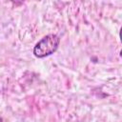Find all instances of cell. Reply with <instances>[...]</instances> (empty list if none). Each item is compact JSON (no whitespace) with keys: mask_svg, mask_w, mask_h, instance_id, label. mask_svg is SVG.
Masks as SVG:
<instances>
[{"mask_svg":"<svg viewBox=\"0 0 122 122\" xmlns=\"http://www.w3.org/2000/svg\"><path fill=\"white\" fill-rule=\"evenodd\" d=\"M60 38L53 33L48 34L40 39L33 48V54L38 58H43L53 53L59 46Z\"/></svg>","mask_w":122,"mask_h":122,"instance_id":"obj_1","label":"cell"},{"mask_svg":"<svg viewBox=\"0 0 122 122\" xmlns=\"http://www.w3.org/2000/svg\"><path fill=\"white\" fill-rule=\"evenodd\" d=\"M10 2H11L12 4L16 5V6H19V5H21V4L24 2V0H10Z\"/></svg>","mask_w":122,"mask_h":122,"instance_id":"obj_2","label":"cell"},{"mask_svg":"<svg viewBox=\"0 0 122 122\" xmlns=\"http://www.w3.org/2000/svg\"><path fill=\"white\" fill-rule=\"evenodd\" d=\"M2 120H3V119H2V118H1V117H0V121H2Z\"/></svg>","mask_w":122,"mask_h":122,"instance_id":"obj_3","label":"cell"}]
</instances>
